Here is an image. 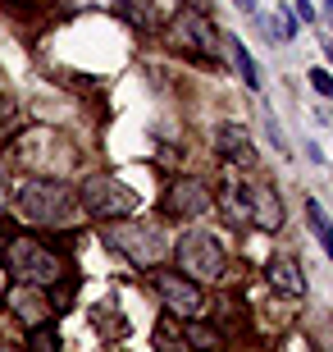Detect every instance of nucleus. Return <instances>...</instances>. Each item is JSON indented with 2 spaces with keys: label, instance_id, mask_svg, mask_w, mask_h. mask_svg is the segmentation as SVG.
<instances>
[{
  "label": "nucleus",
  "instance_id": "obj_1",
  "mask_svg": "<svg viewBox=\"0 0 333 352\" xmlns=\"http://www.w3.org/2000/svg\"><path fill=\"white\" fill-rule=\"evenodd\" d=\"M19 210H23L32 224H60L69 220V210H73V192H69L65 183H23V192H19Z\"/></svg>",
  "mask_w": 333,
  "mask_h": 352
},
{
  "label": "nucleus",
  "instance_id": "obj_2",
  "mask_svg": "<svg viewBox=\"0 0 333 352\" xmlns=\"http://www.w3.org/2000/svg\"><path fill=\"white\" fill-rule=\"evenodd\" d=\"M82 206L91 215H101V220H119V215L137 210V197L115 174H91V179H82Z\"/></svg>",
  "mask_w": 333,
  "mask_h": 352
},
{
  "label": "nucleus",
  "instance_id": "obj_3",
  "mask_svg": "<svg viewBox=\"0 0 333 352\" xmlns=\"http://www.w3.org/2000/svg\"><path fill=\"white\" fill-rule=\"evenodd\" d=\"M5 261L23 284H55V274H60V256L46 252V243H37V238H14Z\"/></svg>",
  "mask_w": 333,
  "mask_h": 352
},
{
  "label": "nucleus",
  "instance_id": "obj_4",
  "mask_svg": "<svg viewBox=\"0 0 333 352\" xmlns=\"http://www.w3.org/2000/svg\"><path fill=\"white\" fill-rule=\"evenodd\" d=\"M179 265L192 279H219L224 274V248H219V238L201 234V229L183 234L179 238Z\"/></svg>",
  "mask_w": 333,
  "mask_h": 352
},
{
  "label": "nucleus",
  "instance_id": "obj_5",
  "mask_svg": "<svg viewBox=\"0 0 333 352\" xmlns=\"http://www.w3.org/2000/svg\"><path fill=\"white\" fill-rule=\"evenodd\" d=\"M110 243H115L133 265H141V270H155V265H160V252H165L160 229H141V224H115V229H110Z\"/></svg>",
  "mask_w": 333,
  "mask_h": 352
},
{
  "label": "nucleus",
  "instance_id": "obj_6",
  "mask_svg": "<svg viewBox=\"0 0 333 352\" xmlns=\"http://www.w3.org/2000/svg\"><path fill=\"white\" fill-rule=\"evenodd\" d=\"M155 288H160V298H165L169 316H183V320L201 316L205 298H201V288H196L192 274H179V270H155Z\"/></svg>",
  "mask_w": 333,
  "mask_h": 352
},
{
  "label": "nucleus",
  "instance_id": "obj_7",
  "mask_svg": "<svg viewBox=\"0 0 333 352\" xmlns=\"http://www.w3.org/2000/svg\"><path fill=\"white\" fill-rule=\"evenodd\" d=\"M242 197H246V224H260L265 234L283 229V201L269 183H260V179L242 183Z\"/></svg>",
  "mask_w": 333,
  "mask_h": 352
},
{
  "label": "nucleus",
  "instance_id": "obj_8",
  "mask_svg": "<svg viewBox=\"0 0 333 352\" xmlns=\"http://www.w3.org/2000/svg\"><path fill=\"white\" fill-rule=\"evenodd\" d=\"M174 32H179V37H192L205 55H215V51H219L215 28L205 23V14H201V10H179V19H174Z\"/></svg>",
  "mask_w": 333,
  "mask_h": 352
},
{
  "label": "nucleus",
  "instance_id": "obj_9",
  "mask_svg": "<svg viewBox=\"0 0 333 352\" xmlns=\"http://www.w3.org/2000/svg\"><path fill=\"white\" fill-rule=\"evenodd\" d=\"M265 279L279 293H288V298H306V274H301V265L288 261V256H274V261L265 265Z\"/></svg>",
  "mask_w": 333,
  "mask_h": 352
},
{
  "label": "nucleus",
  "instance_id": "obj_10",
  "mask_svg": "<svg viewBox=\"0 0 333 352\" xmlns=\"http://www.w3.org/2000/svg\"><path fill=\"white\" fill-rule=\"evenodd\" d=\"M205 206H210V197H205L201 183H174V192L165 197L169 215H201Z\"/></svg>",
  "mask_w": 333,
  "mask_h": 352
},
{
  "label": "nucleus",
  "instance_id": "obj_11",
  "mask_svg": "<svg viewBox=\"0 0 333 352\" xmlns=\"http://www.w3.org/2000/svg\"><path fill=\"white\" fill-rule=\"evenodd\" d=\"M215 142H219V151H224V156H229L233 165H242V170H246V165H256V146H251V138H246V133L238 129V124L219 129Z\"/></svg>",
  "mask_w": 333,
  "mask_h": 352
},
{
  "label": "nucleus",
  "instance_id": "obj_12",
  "mask_svg": "<svg viewBox=\"0 0 333 352\" xmlns=\"http://www.w3.org/2000/svg\"><path fill=\"white\" fill-rule=\"evenodd\" d=\"M224 46V55L233 60V69H238V78L246 82V87H260V69H256V60H251V51H246L238 37H229V41H219Z\"/></svg>",
  "mask_w": 333,
  "mask_h": 352
},
{
  "label": "nucleus",
  "instance_id": "obj_13",
  "mask_svg": "<svg viewBox=\"0 0 333 352\" xmlns=\"http://www.w3.org/2000/svg\"><path fill=\"white\" fill-rule=\"evenodd\" d=\"M183 339H187V348L192 352H215V348H224V334H219L215 325H201V320H187V329H183Z\"/></svg>",
  "mask_w": 333,
  "mask_h": 352
},
{
  "label": "nucleus",
  "instance_id": "obj_14",
  "mask_svg": "<svg viewBox=\"0 0 333 352\" xmlns=\"http://www.w3.org/2000/svg\"><path fill=\"white\" fill-rule=\"evenodd\" d=\"M155 352H192L187 339H183V329H179V316H165L155 325Z\"/></svg>",
  "mask_w": 333,
  "mask_h": 352
},
{
  "label": "nucleus",
  "instance_id": "obj_15",
  "mask_svg": "<svg viewBox=\"0 0 333 352\" xmlns=\"http://www.w3.org/2000/svg\"><path fill=\"white\" fill-rule=\"evenodd\" d=\"M306 220H310V234H315V243H320V248L333 256V224H329V215L320 210V201H306Z\"/></svg>",
  "mask_w": 333,
  "mask_h": 352
},
{
  "label": "nucleus",
  "instance_id": "obj_16",
  "mask_svg": "<svg viewBox=\"0 0 333 352\" xmlns=\"http://www.w3.org/2000/svg\"><path fill=\"white\" fill-rule=\"evenodd\" d=\"M256 28L265 32V37H274V41H288L292 37V14L283 10V14H274V19H256Z\"/></svg>",
  "mask_w": 333,
  "mask_h": 352
},
{
  "label": "nucleus",
  "instance_id": "obj_17",
  "mask_svg": "<svg viewBox=\"0 0 333 352\" xmlns=\"http://www.w3.org/2000/svg\"><path fill=\"white\" fill-rule=\"evenodd\" d=\"M119 10L128 14L137 28H155V14H146V5H141V0H119Z\"/></svg>",
  "mask_w": 333,
  "mask_h": 352
},
{
  "label": "nucleus",
  "instance_id": "obj_18",
  "mask_svg": "<svg viewBox=\"0 0 333 352\" xmlns=\"http://www.w3.org/2000/svg\"><path fill=\"white\" fill-rule=\"evenodd\" d=\"M27 352H60V343H55V329H32Z\"/></svg>",
  "mask_w": 333,
  "mask_h": 352
},
{
  "label": "nucleus",
  "instance_id": "obj_19",
  "mask_svg": "<svg viewBox=\"0 0 333 352\" xmlns=\"http://www.w3.org/2000/svg\"><path fill=\"white\" fill-rule=\"evenodd\" d=\"M306 82H310L315 91H320V96H333V74H329V69H310Z\"/></svg>",
  "mask_w": 333,
  "mask_h": 352
},
{
  "label": "nucleus",
  "instance_id": "obj_20",
  "mask_svg": "<svg viewBox=\"0 0 333 352\" xmlns=\"http://www.w3.org/2000/svg\"><path fill=\"white\" fill-rule=\"evenodd\" d=\"M292 23H315V10H310V0H292Z\"/></svg>",
  "mask_w": 333,
  "mask_h": 352
},
{
  "label": "nucleus",
  "instance_id": "obj_21",
  "mask_svg": "<svg viewBox=\"0 0 333 352\" xmlns=\"http://www.w3.org/2000/svg\"><path fill=\"white\" fill-rule=\"evenodd\" d=\"M260 119H265V133H269V142L279 146V151H288V142H283V133H279V119L269 115V110H265V115H260Z\"/></svg>",
  "mask_w": 333,
  "mask_h": 352
},
{
  "label": "nucleus",
  "instance_id": "obj_22",
  "mask_svg": "<svg viewBox=\"0 0 333 352\" xmlns=\"http://www.w3.org/2000/svg\"><path fill=\"white\" fill-rule=\"evenodd\" d=\"M5 192H10V179H5V165H0V206H5Z\"/></svg>",
  "mask_w": 333,
  "mask_h": 352
},
{
  "label": "nucleus",
  "instance_id": "obj_23",
  "mask_svg": "<svg viewBox=\"0 0 333 352\" xmlns=\"http://www.w3.org/2000/svg\"><path fill=\"white\" fill-rule=\"evenodd\" d=\"M238 10H246V14H256V0H233Z\"/></svg>",
  "mask_w": 333,
  "mask_h": 352
},
{
  "label": "nucleus",
  "instance_id": "obj_24",
  "mask_svg": "<svg viewBox=\"0 0 333 352\" xmlns=\"http://www.w3.org/2000/svg\"><path fill=\"white\" fill-rule=\"evenodd\" d=\"M324 55H329V60H333V41H324Z\"/></svg>",
  "mask_w": 333,
  "mask_h": 352
},
{
  "label": "nucleus",
  "instance_id": "obj_25",
  "mask_svg": "<svg viewBox=\"0 0 333 352\" xmlns=\"http://www.w3.org/2000/svg\"><path fill=\"white\" fill-rule=\"evenodd\" d=\"M324 10H329V23H333V0H324Z\"/></svg>",
  "mask_w": 333,
  "mask_h": 352
},
{
  "label": "nucleus",
  "instance_id": "obj_26",
  "mask_svg": "<svg viewBox=\"0 0 333 352\" xmlns=\"http://www.w3.org/2000/svg\"><path fill=\"white\" fill-rule=\"evenodd\" d=\"M215 352H219V348H215Z\"/></svg>",
  "mask_w": 333,
  "mask_h": 352
}]
</instances>
